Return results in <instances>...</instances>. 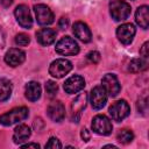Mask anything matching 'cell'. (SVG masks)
<instances>
[{"label":"cell","mask_w":149,"mask_h":149,"mask_svg":"<svg viewBox=\"0 0 149 149\" xmlns=\"http://www.w3.org/2000/svg\"><path fill=\"white\" fill-rule=\"evenodd\" d=\"M130 5L123 0H112L109 2V13L115 21H123L130 15Z\"/></svg>","instance_id":"cell-1"},{"label":"cell","mask_w":149,"mask_h":149,"mask_svg":"<svg viewBox=\"0 0 149 149\" xmlns=\"http://www.w3.org/2000/svg\"><path fill=\"white\" fill-rule=\"evenodd\" d=\"M29 111L27 107H16L0 116V123L3 126H12L16 122L23 121L28 118Z\"/></svg>","instance_id":"cell-2"},{"label":"cell","mask_w":149,"mask_h":149,"mask_svg":"<svg viewBox=\"0 0 149 149\" xmlns=\"http://www.w3.org/2000/svg\"><path fill=\"white\" fill-rule=\"evenodd\" d=\"M55 49H56V52H58L59 55H63V56H73L79 52L78 43L70 36L62 37L57 42Z\"/></svg>","instance_id":"cell-3"},{"label":"cell","mask_w":149,"mask_h":149,"mask_svg":"<svg viewBox=\"0 0 149 149\" xmlns=\"http://www.w3.org/2000/svg\"><path fill=\"white\" fill-rule=\"evenodd\" d=\"M92 130L99 135H109L112 133L113 126L111 120L104 115V114H98L92 119Z\"/></svg>","instance_id":"cell-4"},{"label":"cell","mask_w":149,"mask_h":149,"mask_svg":"<svg viewBox=\"0 0 149 149\" xmlns=\"http://www.w3.org/2000/svg\"><path fill=\"white\" fill-rule=\"evenodd\" d=\"M72 70V63L65 58L54 61L49 66V73L55 78H62Z\"/></svg>","instance_id":"cell-5"},{"label":"cell","mask_w":149,"mask_h":149,"mask_svg":"<svg viewBox=\"0 0 149 149\" xmlns=\"http://www.w3.org/2000/svg\"><path fill=\"white\" fill-rule=\"evenodd\" d=\"M108 112H109L111 118L114 121L120 122L125 118L128 116V114L130 112V108H129V105L127 104L126 100H118L114 104H112V106L109 107Z\"/></svg>","instance_id":"cell-6"},{"label":"cell","mask_w":149,"mask_h":149,"mask_svg":"<svg viewBox=\"0 0 149 149\" xmlns=\"http://www.w3.org/2000/svg\"><path fill=\"white\" fill-rule=\"evenodd\" d=\"M34 12L36 15L37 23L41 26H48L54 22V14L51 9L43 3H38L34 6Z\"/></svg>","instance_id":"cell-7"},{"label":"cell","mask_w":149,"mask_h":149,"mask_svg":"<svg viewBox=\"0 0 149 149\" xmlns=\"http://www.w3.org/2000/svg\"><path fill=\"white\" fill-rule=\"evenodd\" d=\"M107 101V93L102 86H94L90 93V102L94 109H101Z\"/></svg>","instance_id":"cell-8"},{"label":"cell","mask_w":149,"mask_h":149,"mask_svg":"<svg viewBox=\"0 0 149 149\" xmlns=\"http://www.w3.org/2000/svg\"><path fill=\"white\" fill-rule=\"evenodd\" d=\"M101 86L105 88L106 93L111 97H116L121 90V86H120V83L116 78L115 74H112V73H107L102 77L101 79Z\"/></svg>","instance_id":"cell-9"},{"label":"cell","mask_w":149,"mask_h":149,"mask_svg":"<svg viewBox=\"0 0 149 149\" xmlns=\"http://www.w3.org/2000/svg\"><path fill=\"white\" fill-rule=\"evenodd\" d=\"M14 14H15V17H16L17 23L22 28H26V29L31 28V26H33V19H31L30 10H29L28 6H26V5H19L15 8Z\"/></svg>","instance_id":"cell-10"},{"label":"cell","mask_w":149,"mask_h":149,"mask_svg":"<svg viewBox=\"0 0 149 149\" xmlns=\"http://www.w3.org/2000/svg\"><path fill=\"white\" fill-rule=\"evenodd\" d=\"M135 33H136V29L132 23H123L118 27L116 37L122 44H129L132 43L135 36Z\"/></svg>","instance_id":"cell-11"},{"label":"cell","mask_w":149,"mask_h":149,"mask_svg":"<svg viewBox=\"0 0 149 149\" xmlns=\"http://www.w3.org/2000/svg\"><path fill=\"white\" fill-rule=\"evenodd\" d=\"M86 102H87V94L86 93H80L72 101V105H71V120L73 122H78L83 109L86 107Z\"/></svg>","instance_id":"cell-12"},{"label":"cell","mask_w":149,"mask_h":149,"mask_svg":"<svg viewBox=\"0 0 149 149\" xmlns=\"http://www.w3.org/2000/svg\"><path fill=\"white\" fill-rule=\"evenodd\" d=\"M24 59H26V54L23 50L19 48H12L5 55V62L13 68L21 65L24 62Z\"/></svg>","instance_id":"cell-13"},{"label":"cell","mask_w":149,"mask_h":149,"mask_svg":"<svg viewBox=\"0 0 149 149\" xmlns=\"http://www.w3.org/2000/svg\"><path fill=\"white\" fill-rule=\"evenodd\" d=\"M47 113L48 116L55 121V122H61L64 116H65V108L64 105L61 101H52L49 104L48 108H47Z\"/></svg>","instance_id":"cell-14"},{"label":"cell","mask_w":149,"mask_h":149,"mask_svg":"<svg viewBox=\"0 0 149 149\" xmlns=\"http://www.w3.org/2000/svg\"><path fill=\"white\" fill-rule=\"evenodd\" d=\"M85 86V80L83 77L80 76H72L69 79L65 80L64 83V91L69 94H73L77 93L79 91H81Z\"/></svg>","instance_id":"cell-15"},{"label":"cell","mask_w":149,"mask_h":149,"mask_svg":"<svg viewBox=\"0 0 149 149\" xmlns=\"http://www.w3.org/2000/svg\"><path fill=\"white\" fill-rule=\"evenodd\" d=\"M72 31H73L74 36H76L78 40H80L81 42H84V43L90 42L91 38H92V34H91L90 28L87 27L86 23H84V22H81V21H78V22H76V23L73 24Z\"/></svg>","instance_id":"cell-16"},{"label":"cell","mask_w":149,"mask_h":149,"mask_svg":"<svg viewBox=\"0 0 149 149\" xmlns=\"http://www.w3.org/2000/svg\"><path fill=\"white\" fill-rule=\"evenodd\" d=\"M56 30L51 28H42L36 33V40L41 45H50L56 40Z\"/></svg>","instance_id":"cell-17"},{"label":"cell","mask_w":149,"mask_h":149,"mask_svg":"<svg viewBox=\"0 0 149 149\" xmlns=\"http://www.w3.org/2000/svg\"><path fill=\"white\" fill-rule=\"evenodd\" d=\"M135 21L141 28L148 29V27H149V8H148V6L144 5L136 9Z\"/></svg>","instance_id":"cell-18"},{"label":"cell","mask_w":149,"mask_h":149,"mask_svg":"<svg viewBox=\"0 0 149 149\" xmlns=\"http://www.w3.org/2000/svg\"><path fill=\"white\" fill-rule=\"evenodd\" d=\"M30 134H31V130L27 125H19L14 130L13 140L16 144H21L22 142H24L29 139Z\"/></svg>","instance_id":"cell-19"},{"label":"cell","mask_w":149,"mask_h":149,"mask_svg":"<svg viewBox=\"0 0 149 149\" xmlns=\"http://www.w3.org/2000/svg\"><path fill=\"white\" fill-rule=\"evenodd\" d=\"M41 97V86L37 81H29L26 85V98L30 101H36Z\"/></svg>","instance_id":"cell-20"},{"label":"cell","mask_w":149,"mask_h":149,"mask_svg":"<svg viewBox=\"0 0 149 149\" xmlns=\"http://www.w3.org/2000/svg\"><path fill=\"white\" fill-rule=\"evenodd\" d=\"M12 94V84L6 78H0V102L9 99Z\"/></svg>","instance_id":"cell-21"},{"label":"cell","mask_w":149,"mask_h":149,"mask_svg":"<svg viewBox=\"0 0 149 149\" xmlns=\"http://www.w3.org/2000/svg\"><path fill=\"white\" fill-rule=\"evenodd\" d=\"M147 65H148L147 59H144L142 57L141 58H135V59H132L130 61L129 66H128V70L130 72L136 73V72H141V71L146 70L147 69Z\"/></svg>","instance_id":"cell-22"},{"label":"cell","mask_w":149,"mask_h":149,"mask_svg":"<svg viewBox=\"0 0 149 149\" xmlns=\"http://www.w3.org/2000/svg\"><path fill=\"white\" fill-rule=\"evenodd\" d=\"M116 139H118V141L121 142L122 144H128V143H130V142L133 141L134 134H133V132L129 130V129H121V130L118 133Z\"/></svg>","instance_id":"cell-23"},{"label":"cell","mask_w":149,"mask_h":149,"mask_svg":"<svg viewBox=\"0 0 149 149\" xmlns=\"http://www.w3.org/2000/svg\"><path fill=\"white\" fill-rule=\"evenodd\" d=\"M57 91H58V86H57V84H56L55 81L48 80V81L45 83V92H47V94H48L49 98L56 97Z\"/></svg>","instance_id":"cell-24"},{"label":"cell","mask_w":149,"mask_h":149,"mask_svg":"<svg viewBox=\"0 0 149 149\" xmlns=\"http://www.w3.org/2000/svg\"><path fill=\"white\" fill-rule=\"evenodd\" d=\"M29 42H30V38H29V36H28L27 34H24V33H20V34H17V35L15 36V43H16L17 45H20V47L28 45Z\"/></svg>","instance_id":"cell-25"},{"label":"cell","mask_w":149,"mask_h":149,"mask_svg":"<svg viewBox=\"0 0 149 149\" xmlns=\"http://www.w3.org/2000/svg\"><path fill=\"white\" fill-rule=\"evenodd\" d=\"M147 101H148L147 97H144V98H142V99H140L137 101V111H139V113L141 112L142 114H144L147 112V108H148V102Z\"/></svg>","instance_id":"cell-26"},{"label":"cell","mask_w":149,"mask_h":149,"mask_svg":"<svg viewBox=\"0 0 149 149\" xmlns=\"http://www.w3.org/2000/svg\"><path fill=\"white\" fill-rule=\"evenodd\" d=\"M45 148H52V149L62 148V144H61V142L57 137H50L49 141L45 143Z\"/></svg>","instance_id":"cell-27"},{"label":"cell","mask_w":149,"mask_h":149,"mask_svg":"<svg viewBox=\"0 0 149 149\" xmlns=\"http://www.w3.org/2000/svg\"><path fill=\"white\" fill-rule=\"evenodd\" d=\"M87 59L91 62V63H93V64H97L99 61H100V54L98 52V51H91V52H88L87 54Z\"/></svg>","instance_id":"cell-28"},{"label":"cell","mask_w":149,"mask_h":149,"mask_svg":"<svg viewBox=\"0 0 149 149\" xmlns=\"http://www.w3.org/2000/svg\"><path fill=\"white\" fill-rule=\"evenodd\" d=\"M149 43L148 42H144L143 43V45H142V48H141V50H140V55L142 56V58H144V59H148V56H149V51H148V49H149Z\"/></svg>","instance_id":"cell-29"},{"label":"cell","mask_w":149,"mask_h":149,"mask_svg":"<svg viewBox=\"0 0 149 149\" xmlns=\"http://www.w3.org/2000/svg\"><path fill=\"white\" fill-rule=\"evenodd\" d=\"M58 26H59V28L61 29H66L68 28V26H69V20L66 19V17H61L59 19V22H58Z\"/></svg>","instance_id":"cell-30"},{"label":"cell","mask_w":149,"mask_h":149,"mask_svg":"<svg viewBox=\"0 0 149 149\" xmlns=\"http://www.w3.org/2000/svg\"><path fill=\"white\" fill-rule=\"evenodd\" d=\"M80 136H81L83 141L87 142V141L90 140V133H88V130H87L86 128H83V129H81V132H80Z\"/></svg>","instance_id":"cell-31"},{"label":"cell","mask_w":149,"mask_h":149,"mask_svg":"<svg viewBox=\"0 0 149 149\" xmlns=\"http://www.w3.org/2000/svg\"><path fill=\"white\" fill-rule=\"evenodd\" d=\"M3 45H5V33L0 27V49L3 48Z\"/></svg>","instance_id":"cell-32"},{"label":"cell","mask_w":149,"mask_h":149,"mask_svg":"<svg viewBox=\"0 0 149 149\" xmlns=\"http://www.w3.org/2000/svg\"><path fill=\"white\" fill-rule=\"evenodd\" d=\"M40 148V144L38 143H27V144H22V148Z\"/></svg>","instance_id":"cell-33"},{"label":"cell","mask_w":149,"mask_h":149,"mask_svg":"<svg viewBox=\"0 0 149 149\" xmlns=\"http://www.w3.org/2000/svg\"><path fill=\"white\" fill-rule=\"evenodd\" d=\"M0 2H1V5H2L3 7H9V6L12 5L13 0H0Z\"/></svg>","instance_id":"cell-34"}]
</instances>
